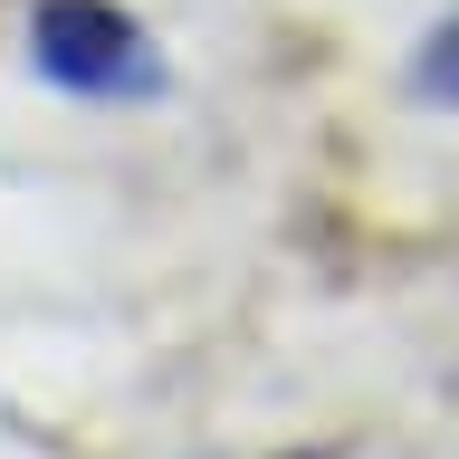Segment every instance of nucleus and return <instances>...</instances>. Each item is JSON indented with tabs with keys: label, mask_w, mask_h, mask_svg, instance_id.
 Masks as SVG:
<instances>
[{
	"label": "nucleus",
	"mask_w": 459,
	"mask_h": 459,
	"mask_svg": "<svg viewBox=\"0 0 459 459\" xmlns=\"http://www.w3.org/2000/svg\"><path fill=\"white\" fill-rule=\"evenodd\" d=\"M411 86H421L430 106H459V20H440L421 39V57H411Z\"/></svg>",
	"instance_id": "2"
},
{
	"label": "nucleus",
	"mask_w": 459,
	"mask_h": 459,
	"mask_svg": "<svg viewBox=\"0 0 459 459\" xmlns=\"http://www.w3.org/2000/svg\"><path fill=\"white\" fill-rule=\"evenodd\" d=\"M29 57L57 96H96V106H143L163 96V48L143 39L115 0H48L29 20Z\"/></svg>",
	"instance_id": "1"
}]
</instances>
